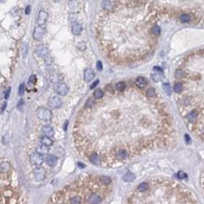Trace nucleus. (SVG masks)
<instances>
[{"mask_svg":"<svg viewBox=\"0 0 204 204\" xmlns=\"http://www.w3.org/2000/svg\"><path fill=\"white\" fill-rule=\"evenodd\" d=\"M94 76H95L94 71L92 69H90V68H87V69L85 70L83 79L86 82H90L94 78Z\"/></svg>","mask_w":204,"mask_h":204,"instance_id":"15","label":"nucleus"},{"mask_svg":"<svg viewBox=\"0 0 204 204\" xmlns=\"http://www.w3.org/2000/svg\"><path fill=\"white\" fill-rule=\"evenodd\" d=\"M6 106H7V103H6V102H5V103H2V108H1L2 112H3V111L5 110V109H6Z\"/></svg>","mask_w":204,"mask_h":204,"instance_id":"31","label":"nucleus"},{"mask_svg":"<svg viewBox=\"0 0 204 204\" xmlns=\"http://www.w3.org/2000/svg\"><path fill=\"white\" fill-rule=\"evenodd\" d=\"M80 49L81 51H83V50L86 49V45H85L83 42L80 43Z\"/></svg>","mask_w":204,"mask_h":204,"instance_id":"27","label":"nucleus"},{"mask_svg":"<svg viewBox=\"0 0 204 204\" xmlns=\"http://www.w3.org/2000/svg\"><path fill=\"white\" fill-rule=\"evenodd\" d=\"M48 151H49V147L45 146V145H44V144L39 145L38 148V150H37V152L42 154V155L47 154Z\"/></svg>","mask_w":204,"mask_h":204,"instance_id":"19","label":"nucleus"},{"mask_svg":"<svg viewBox=\"0 0 204 204\" xmlns=\"http://www.w3.org/2000/svg\"><path fill=\"white\" fill-rule=\"evenodd\" d=\"M36 112L38 118L43 122H50L52 119L51 111L45 107H38Z\"/></svg>","mask_w":204,"mask_h":204,"instance_id":"5","label":"nucleus"},{"mask_svg":"<svg viewBox=\"0 0 204 204\" xmlns=\"http://www.w3.org/2000/svg\"><path fill=\"white\" fill-rule=\"evenodd\" d=\"M25 12H26V14L27 15H28L29 13L31 12V6H28L27 8H26V9H25Z\"/></svg>","mask_w":204,"mask_h":204,"instance_id":"32","label":"nucleus"},{"mask_svg":"<svg viewBox=\"0 0 204 204\" xmlns=\"http://www.w3.org/2000/svg\"><path fill=\"white\" fill-rule=\"evenodd\" d=\"M42 132L44 134V136L51 138L54 135V130L51 125H44L42 127Z\"/></svg>","mask_w":204,"mask_h":204,"instance_id":"13","label":"nucleus"},{"mask_svg":"<svg viewBox=\"0 0 204 204\" xmlns=\"http://www.w3.org/2000/svg\"><path fill=\"white\" fill-rule=\"evenodd\" d=\"M55 92L60 96H66L68 93V86L64 83H58L54 86Z\"/></svg>","mask_w":204,"mask_h":204,"instance_id":"8","label":"nucleus"},{"mask_svg":"<svg viewBox=\"0 0 204 204\" xmlns=\"http://www.w3.org/2000/svg\"><path fill=\"white\" fill-rule=\"evenodd\" d=\"M30 161L33 165H35L37 167H41V165H42V164L45 161L44 155L38 152H34L30 156Z\"/></svg>","mask_w":204,"mask_h":204,"instance_id":"6","label":"nucleus"},{"mask_svg":"<svg viewBox=\"0 0 204 204\" xmlns=\"http://www.w3.org/2000/svg\"><path fill=\"white\" fill-rule=\"evenodd\" d=\"M104 96V93L101 90H96L93 93V97L96 99H100Z\"/></svg>","mask_w":204,"mask_h":204,"instance_id":"23","label":"nucleus"},{"mask_svg":"<svg viewBox=\"0 0 204 204\" xmlns=\"http://www.w3.org/2000/svg\"><path fill=\"white\" fill-rule=\"evenodd\" d=\"M148 85V80L143 76L138 77L135 80V86L139 89H144Z\"/></svg>","mask_w":204,"mask_h":204,"instance_id":"14","label":"nucleus"},{"mask_svg":"<svg viewBox=\"0 0 204 204\" xmlns=\"http://www.w3.org/2000/svg\"><path fill=\"white\" fill-rule=\"evenodd\" d=\"M113 191L110 177L86 174L54 191L44 204H102Z\"/></svg>","mask_w":204,"mask_h":204,"instance_id":"2","label":"nucleus"},{"mask_svg":"<svg viewBox=\"0 0 204 204\" xmlns=\"http://www.w3.org/2000/svg\"><path fill=\"white\" fill-rule=\"evenodd\" d=\"M48 17V15L45 11H40L38 15V18H37V23L38 26H41L43 25H45V22H47V19Z\"/></svg>","mask_w":204,"mask_h":204,"instance_id":"11","label":"nucleus"},{"mask_svg":"<svg viewBox=\"0 0 204 204\" xmlns=\"http://www.w3.org/2000/svg\"><path fill=\"white\" fill-rule=\"evenodd\" d=\"M38 55L41 57H45L48 55V49L45 45H39L36 49Z\"/></svg>","mask_w":204,"mask_h":204,"instance_id":"16","label":"nucleus"},{"mask_svg":"<svg viewBox=\"0 0 204 204\" xmlns=\"http://www.w3.org/2000/svg\"><path fill=\"white\" fill-rule=\"evenodd\" d=\"M1 204H26L22 190L12 169L1 172Z\"/></svg>","mask_w":204,"mask_h":204,"instance_id":"4","label":"nucleus"},{"mask_svg":"<svg viewBox=\"0 0 204 204\" xmlns=\"http://www.w3.org/2000/svg\"><path fill=\"white\" fill-rule=\"evenodd\" d=\"M99 81L98 80H96V81H95V82L93 83V84H92V85H91V86H90V88H91V89H93V88H95V87H96V86L97 85H98V83H99Z\"/></svg>","mask_w":204,"mask_h":204,"instance_id":"29","label":"nucleus"},{"mask_svg":"<svg viewBox=\"0 0 204 204\" xmlns=\"http://www.w3.org/2000/svg\"><path fill=\"white\" fill-rule=\"evenodd\" d=\"M94 99L95 98H89L86 100L85 103V109H91L92 107H93V106L96 104Z\"/></svg>","mask_w":204,"mask_h":204,"instance_id":"21","label":"nucleus"},{"mask_svg":"<svg viewBox=\"0 0 204 204\" xmlns=\"http://www.w3.org/2000/svg\"><path fill=\"white\" fill-rule=\"evenodd\" d=\"M174 92L187 129L204 143V48L182 60L175 72Z\"/></svg>","mask_w":204,"mask_h":204,"instance_id":"1","label":"nucleus"},{"mask_svg":"<svg viewBox=\"0 0 204 204\" xmlns=\"http://www.w3.org/2000/svg\"><path fill=\"white\" fill-rule=\"evenodd\" d=\"M45 162L49 167H55L58 162V158L54 154H48L45 158Z\"/></svg>","mask_w":204,"mask_h":204,"instance_id":"12","label":"nucleus"},{"mask_svg":"<svg viewBox=\"0 0 204 204\" xmlns=\"http://www.w3.org/2000/svg\"><path fill=\"white\" fill-rule=\"evenodd\" d=\"M33 174L38 181H44L46 178V171L43 167H36L33 170Z\"/></svg>","mask_w":204,"mask_h":204,"instance_id":"9","label":"nucleus"},{"mask_svg":"<svg viewBox=\"0 0 204 204\" xmlns=\"http://www.w3.org/2000/svg\"><path fill=\"white\" fill-rule=\"evenodd\" d=\"M48 106H50L51 108L54 109H57L61 108L62 106V100L59 98L58 96H52L48 100Z\"/></svg>","mask_w":204,"mask_h":204,"instance_id":"7","label":"nucleus"},{"mask_svg":"<svg viewBox=\"0 0 204 204\" xmlns=\"http://www.w3.org/2000/svg\"><path fill=\"white\" fill-rule=\"evenodd\" d=\"M202 188H203V192L204 194V171H203V177H202Z\"/></svg>","mask_w":204,"mask_h":204,"instance_id":"30","label":"nucleus"},{"mask_svg":"<svg viewBox=\"0 0 204 204\" xmlns=\"http://www.w3.org/2000/svg\"><path fill=\"white\" fill-rule=\"evenodd\" d=\"M68 125V122H65V125H64V130L67 129V126Z\"/></svg>","mask_w":204,"mask_h":204,"instance_id":"33","label":"nucleus"},{"mask_svg":"<svg viewBox=\"0 0 204 204\" xmlns=\"http://www.w3.org/2000/svg\"><path fill=\"white\" fill-rule=\"evenodd\" d=\"M83 30V27L79 23H74L72 26L71 31L74 35H79Z\"/></svg>","mask_w":204,"mask_h":204,"instance_id":"17","label":"nucleus"},{"mask_svg":"<svg viewBox=\"0 0 204 204\" xmlns=\"http://www.w3.org/2000/svg\"><path fill=\"white\" fill-rule=\"evenodd\" d=\"M41 144L45 145V146L50 147L53 144V141L48 137H46V136H43V137L41 138Z\"/></svg>","mask_w":204,"mask_h":204,"instance_id":"18","label":"nucleus"},{"mask_svg":"<svg viewBox=\"0 0 204 204\" xmlns=\"http://www.w3.org/2000/svg\"><path fill=\"white\" fill-rule=\"evenodd\" d=\"M10 92H11V88H8V90L6 91V95H5V99H7L8 98L9 95H10Z\"/></svg>","mask_w":204,"mask_h":204,"instance_id":"28","label":"nucleus"},{"mask_svg":"<svg viewBox=\"0 0 204 204\" xmlns=\"http://www.w3.org/2000/svg\"><path fill=\"white\" fill-rule=\"evenodd\" d=\"M115 90L118 92H124L126 90V84L125 82H119L115 85Z\"/></svg>","mask_w":204,"mask_h":204,"instance_id":"20","label":"nucleus"},{"mask_svg":"<svg viewBox=\"0 0 204 204\" xmlns=\"http://www.w3.org/2000/svg\"><path fill=\"white\" fill-rule=\"evenodd\" d=\"M96 68H97V70H98L99 71H101L102 70H103V64H102V62L100 60H99L98 62H97Z\"/></svg>","mask_w":204,"mask_h":204,"instance_id":"26","label":"nucleus"},{"mask_svg":"<svg viewBox=\"0 0 204 204\" xmlns=\"http://www.w3.org/2000/svg\"><path fill=\"white\" fill-rule=\"evenodd\" d=\"M45 35V29L42 26H37L35 27V30L33 32V38L36 41H41L42 38Z\"/></svg>","mask_w":204,"mask_h":204,"instance_id":"10","label":"nucleus"},{"mask_svg":"<svg viewBox=\"0 0 204 204\" xmlns=\"http://www.w3.org/2000/svg\"><path fill=\"white\" fill-rule=\"evenodd\" d=\"M37 81V78L35 75H31L30 77H29V83H32L35 84Z\"/></svg>","mask_w":204,"mask_h":204,"instance_id":"25","label":"nucleus"},{"mask_svg":"<svg viewBox=\"0 0 204 204\" xmlns=\"http://www.w3.org/2000/svg\"><path fill=\"white\" fill-rule=\"evenodd\" d=\"M135 178V175H134L132 173H131V172L127 173V174H126L123 177V180H124L125 181H126V182H132V181H134Z\"/></svg>","mask_w":204,"mask_h":204,"instance_id":"22","label":"nucleus"},{"mask_svg":"<svg viewBox=\"0 0 204 204\" xmlns=\"http://www.w3.org/2000/svg\"><path fill=\"white\" fill-rule=\"evenodd\" d=\"M25 84L22 83L19 86V89H18V94L20 96H22L24 93H25Z\"/></svg>","mask_w":204,"mask_h":204,"instance_id":"24","label":"nucleus"},{"mask_svg":"<svg viewBox=\"0 0 204 204\" xmlns=\"http://www.w3.org/2000/svg\"><path fill=\"white\" fill-rule=\"evenodd\" d=\"M127 204H200L183 184L167 178L144 181L131 191Z\"/></svg>","mask_w":204,"mask_h":204,"instance_id":"3","label":"nucleus"}]
</instances>
